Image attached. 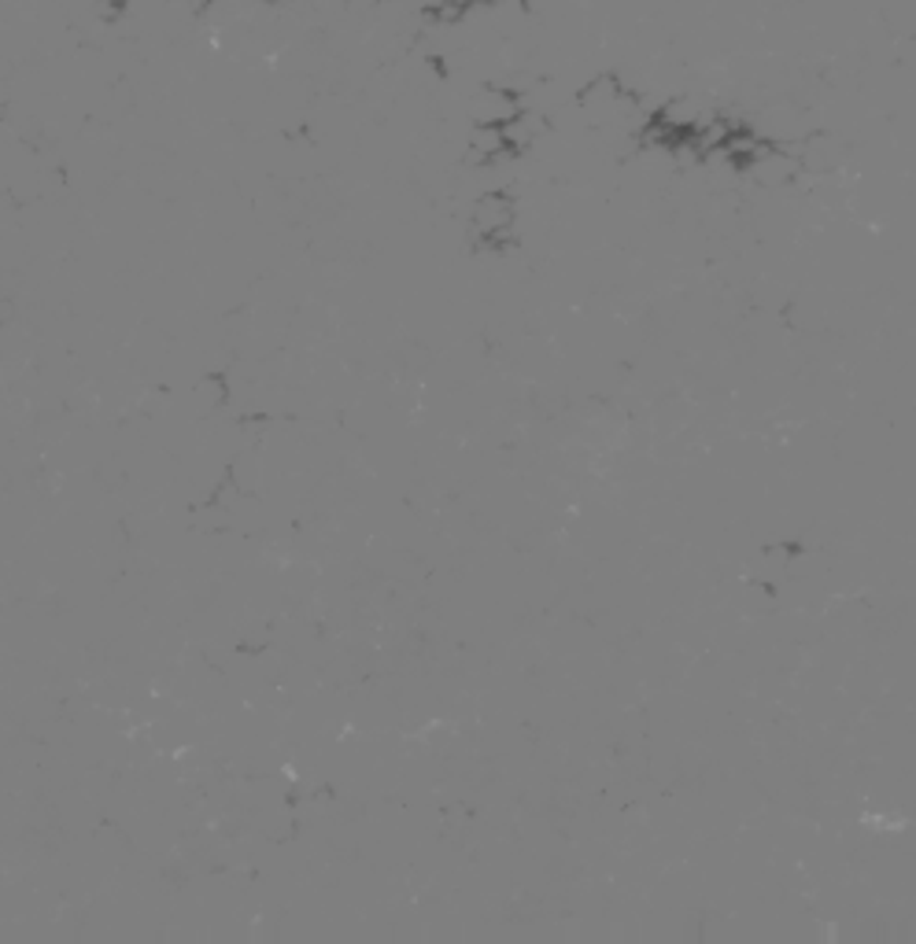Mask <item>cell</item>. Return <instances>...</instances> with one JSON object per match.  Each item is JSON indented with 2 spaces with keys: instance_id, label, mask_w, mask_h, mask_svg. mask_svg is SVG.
<instances>
[{
  "instance_id": "obj_1",
  "label": "cell",
  "mask_w": 916,
  "mask_h": 944,
  "mask_svg": "<svg viewBox=\"0 0 916 944\" xmlns=\"http://www.w3.org/2000/svg\"><path fill=\"white\" fill-rule=\"evenodd\" d=\"M514 222H518V211H514V203H510V196H502V193H488L485 200L473 207V236L488 247L507 241V236L514 233Z\"/></svg>"
}]
</instances>
